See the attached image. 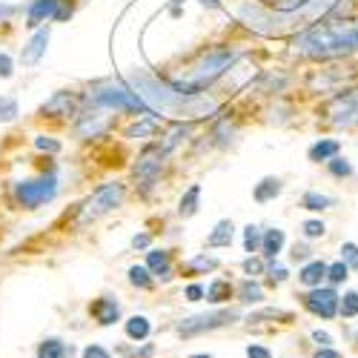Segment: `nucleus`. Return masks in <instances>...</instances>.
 <instances>
[{"label": "nucleus", "mask_w": 358, "mask_h": 358, "mask_svg": "<svg viewBox=\"0 0 358 358\" xmlns=\"http://www.w3.org/2000/svg\"><path fill=\"white\" fill-rule=\"evenodd\" d=\"M281 181H278V178H264V181L255 187V201L258 203H270L273 198H278L281 195Z\"/></svg>", "instance_id": "nucleus-20"}, {"label": "nucleus", "mask_w": 358, "mask_h": 358, "mask_svg": "<svg viewBox=\"0 0 358 358\" xmlns=\"http://www.w3.org/2000/svg\"><path fill=\"white\" fill-rule=\"evenodd\" d=\"M350 278V266L338 258V261H333V264H327V281H330L333 287H338V284H344Z\"/></svg>", "instance_id": "nucleus-29"}, {"label": "nucleus", "mask_w": 358, "mask_h": 358, "mask_svg": "<svg viewBox=\"0 0 358 358\" xmlns=\"http://www.w3.org/2000/svg\"><path fill=\"white\" fill-rule=\"evenodd\" d=\"M158 127H161V121H158L155 115H149L146 121H141V124L129 127V129H127V135H129V138H146V135H155V132H158Z\"/></svg>", "instance_id": "nucleus-28"}, {"label": "nucleus", "mask_w": 358, "mask_h": 358, "mask_svg": "<svg viewBox=\"0 0 358 358\" xmlns=\"http://www.w3.org/2000/svg\"><path fill=\"white\" fill-rule=\"evenodd\" d=\"M92 101L95 103H103L109 109H124V112H138V109H146V103L127 89L124 83H101L92 89Z\"/></svg>", "instance_id": "nucleus-5"}, {"label": "nucleus", "mask_w": 358, "mask_h": 358, "mask_svg": "<svg viewBox=\"0 0 358 358\" xmlns=\"http://www.w3.org/2000/svg\"><path fill=\"white\" fill-rule=\"evenodd\" d=\"M298 281H301L304 287H321L327 281V264L318 261V258H310L304 266H301V273H298Z\"/></svg>", "instance_id": "nucleus-11"}, {"label": "nucleus", "mask_w": 358, "mask_h": 358, "mask_svg": "<svg viewBox=\"0 0 358 358\" xmlns=\"http://www.w3.org/2000/svg\"><path fill=\"white\" fill-rule=\"evenodd\" d=\"M161 172V155L155 152H146L141 161H138V169H135V178H138V184L143 187V192L155 184V178Z\"/></svg>", "instance_id": "nucleus-10"}, {"label": "nucleus", "mask_w": 358, "mask_h": 358, "mask_svg": "<svg viewBox=\"0 0 358 358\" xmlns=\"http://www.w3.org/2000/svg\"><path fill=\"white\" fill-rule=\"evenodd\" d=\"M313 358H344V355H341L336 347H315Z\"/></svg>", "instance_id": "nucleus-46"}, {"label": "nucleus", "mask_w": 358, "mask_h": 358, "mask_svg": "<svg viewBox=\"0 0 358 358\" xmlns=\"http://www.w3.org/2000/svg\"><path fill=\"white\" fill-rule=\"evenodd\" d=\"M247 358H273V350L264 344H250L247 347Z\"/></svg>", "instance_id": "nucleus-43"}, {"label": "nucleus", "mask_w": 358, "mask_h": 358, "mask_svg": "<svg viewBox=\"0 0 358 358\" xmlns=\"http://www.w3.org/2000/svg\"><path fill=\"white\" fill-rule=\"evenodd\" d=\"M330 172L336 175V178H347V175H352V166L344 161V158H330Z\"/></svg>", "instance_id": "nucleus-38"}, {"label": "nucleus", "mask_w": 358, "mask_h": 358, "mask_svg": "<svg viewBox=\"0 0 358 358\" xmlns=\"http://www.w3.org/2000/svg\"><path fill=\"white\" fill-rule=\"evenodd\" d=\"M189 135V127H178V129H172V135L166 138V143H164V149H172L178 141H184Z\"/></svg>", "instance_id": "nucleus-44"}, {"label": "nucleus", "mask_w": 358, "mask_h": 358, "mask_svg": "<svg viewBox=\"0 0 358 358\" xmlns=\"http://www.w3.org/2000/svg\"><path fill=\"white\" fill-rule=\"evenodd\" d=\"M215 266H218L215 258H210V255H195V258L187 264V270H189V273H210V270H215Z\"/></svg>", "instance_id": "nucleus-32"}, {"label": "nucleus", "mask_w": 358, "mask_h": 358, "mask_svg": "<svg viewBox=\"0 0 358 358\" xmlns=\"http://www.w3.org/2000/svg\"><path fill=\"white\" fill-rule=\"evenodd\" d=\"M289 258H292V261H304V264H307V261L313 258V250H310L307 244H292V252H289Z\"/></svg>", "instance_id": "nucleus-41"}, {"label": "nucleus", "mask_w": 358, "mask_h": 358, "mask_svg": "<svg viewBox=\"0 0 358 358\" xmlns=\"http://www.w3.org/2000/svg\"><path fill=\"white\" fill-rule=\"evenodd\" d=\"M266 275H270V284H273V287H278V284H284V281L289 278V273L284 270L281 264H270V266H266Z\"/></svg>", "instance_id": "nucleus-35"}, {"label": "nucleus", "mask_w": 358, "mask_h": 358, "mask_svg": "<svg viewBox=\"0 0 358 358\" xmlns=\"http://www.w3.org/2000/svg\"><path fill=\"white\" fill-rule=\"evenodd\" d=\"M284 244H287V235H284V229H266L264 232V238H261V252H264V258L266 261H275L278 258V252L284 250Z\"/></svg>", "instance_id": "nucleus-13"}, {"label": "nucleus", "mask_w": 358, "mask_h": 358, "mask_svg": "<svg viewBox=\"0 0 358 358\" xmlns=\"http://www.w3.org/2000/svg\"><path fill=\"white\" fill-rule=\"evenodd\" d=\"M338 141H318V143H313L310 146V161H315V164H321V161H330V158H336L338 155Z\"/></svg>", "instance_id": "nucleus-21"}, {"label": "nucleus", "mask_w": 358, "mask_h": 358, "mask_svg": "<svg viewBox=\"0 0 358 358\" xmlns=\"http://www.w3.org/2000/svg\"><path fill=\"white\" fill-rule=\"evenodd\" d=\"M310 338H313V344H318V347H333V344H336V338L327 333V330H321V327L310 333Z\"/></svg>", "instance_id": "nucleus-39"}, {"label": "nucleus", "mask_w": 358, "mask_h": 358, "mask_svg": "<svg viewBox=\"0 0 358 358\" xmlns=\"http://www.w3.org/2000/svg\"><path fill=\"white\" fill-rule=\"evenodd\" d=\"M298 52L310 57H336L358 49V20H336L315 26L295 41Z\"/></svg>", "instance_id": "nucleus-2"}, {"label": "nucleus", "mask_w": 358, "mask_h": 358, "mask_svg": "<svg viewBox=\"0 0 358 358\" xmlns=\"http://www.w3.org/2000/svg\"><path fill=\"white\" fill-rule=\"evenodd\" d=\"M198 195H201V187L195 184V187H189V192L181 198V206H178V213H181L184 218H189V215L198 213Z\"/></svg>", "instance_id": "nucleus-30"}, {"label": "nucleus", "mask_w": 358, "mask_h": 358, "mask_svg": "<svg viewBox=\"0 0 358 358\" xmlns=\"http://www.w3.org/2000/svg\"><path fill=\"white\" fill-rule=\"evenodd\" d=\"M69 15H72V9H57V12H55V20H66Z\"/></svg>", "instance_id": "nucleus-50"}, {"label": "nucleus", "mask_w": 358, "mask_h": 358, "mask_svg": "<svg viewBox=\"0 0 358 358\" xmlns=\"http://www.w3.org/2000/svg\"><path fill=\"white\" fill-rule=\"evenodd\" d=\"M132 247H135V250H146V247H149V235H143V232L135 235V238H132Z\"/></svg>", "instance_id": "nucleus-49"}, {"label": "nucleus", "mask_w": 358, "mask_h": 358, "mask_svg": "<svg viewBox=\"0 0 358 358\" xmlns=\"http://www.w3.org/2000/svg\"><path fill=\"white\" fill-rule=\"evenodd\" d=\"M238 321V310H213V313H203V315H192L175 324V333L181 338H195L203 333H213L221 330V327H229Z\"/></svg>", "instance_id": "nucleus-4"}, {"label": "nucleus", "mask_w": 358, "mask_h": 358, "mask_svg": "<svg viewBox=\"0 0 358 358\" xmlns=\"http://www.w3.org/2000/svg\"><path fill=\"white\" fill-rule=\"evenodd\" d=\"M55 12H57V0H35L32 3V9H29V29H35V26H41L46 17H55Z\"/></svg>", "instance_id": "nucleus-16"}, {"label": "nucleus", "mask_w": 358, "mask_h": 358, "mask_svg": "<svg viewBox=\"0 0 358 358\" xmlns=\"http://www.w3.org/2000/svg\"><path fill=\"white\" fill-rule=\"evenodd\" d=\"M129 284L141 289H152V273L146 266H129Z\"/></svg>", "instance_id": "nucleus-31"}, {"label": "nucleus", "mask_w": 358, "mask_h": 358, "mask_svg": "<svg viewBox=\"0 0 358 358\" xmlns=\"http://www.w3.org/2000/svg\"><path fill=\"white\" fill-rule=\"evenodd\" d=\"M9 75H12V57L0 55V78H9Z\"/></svg>", "instance_id": "nucleus-48"}, {"label": "nucleus", "mask_w": 358, "mask_h": 358, "mask_svg": "<svg viewBox=\"0 0 358 358\" xmlns=\"http://www.w3.org/2000/svg\"><path fill=\"white\" fill-rule=\"evenodd\" d=\"M72 344H64L61 338H46V341H41V347H38V358H72Z\"/></svg>", "instance_id": "nucleus-17"}, {"label": "nucleus", "mask_w": 358, "mask_h": 358, "mask_svg": "<svg viewBox=\"0 0 358 358\" xmlns=\"http://www.w3.org/2000/svg\"><path fill=\"white\" fill-rule=\"evenodd\" d=\"M232 221H218L215 229L206 238V247H229L232 244Z\"/></svg>", "instance_id": "nucleus-19"}, {"label": "nucleus", "mask_w": 358, "mask_h": 358, "mask_svg": "<svg viewBox=\"0 0 358 358\" xmlns=\"http://www.w3.org/2000/svg\"><path fill=\"white\" fill-rule=\"evenodd\" d=\"M301 229H304V238H324L327 224L315 218V221H304V227H301Z\"/></svg>", "instance_id": "nucleus-36"}, {"label": "nucleus", "mask_w": 358, "mask_h": 358, "mask_svg": "<svg viewBox=\"0 0 358 358\" xmlns=\"http://www.w3.org/2000/svg\"><path fill=\"white\" fill-rule=\"evenodd\" d=\"M338 298H341V292L336 287L321 284V287H313L310 292L301 295V304L310 315H315L321 321H333V318H338Z\"/></svg>", "instance_id": "nucleus-6"}, {"label": "nucleus", "mask_w": 358, "mask_h": 358, "mask_svg": "<svg viewBox=\"0 0 358 358\" xmlns=\"http://www.w3.org/2000/svg\"><path fill=\"white\" fill-rule=\"evenodd\" d=\"M146 270L152 273L155 278H161V281H169V278H172L169 252H164V250H152V252L146 255Z\"/></svg>", "instance_id": "nucleus-14"}, {"label": "nucleus", "mask_w": 358, "mask_h": 358, "mask_svg": "<svg viewBox=\"0 0 358 358\" xmlns=\"http://www.w3.org/2000/svg\"><path fill=\"white\" fill-rule=\"evenodd\" d=\"M229 295H232V284L229 281H213L210 287H206V301H213V304L229 301Z\"/></svg>", "instance_id": "nucleus-26"}, {"label": "nucleus", "mask_w": 358, "mask_h": 358, "mask_svg": "<svg viewBox=\"0 0 358 358\" xmlns=\"http://www.w3.org/2000/svg\"><path fill=\"white\" fill-rule=\"evenodd\" d=\"M17 201L26 206V210H35V206L46 203L55 198L57 192V178L55 175H46V178H38V181H23L17 184Z\"/></svg>", "instance_id": "nucleus-8"}, {"label": "nucleus", "mask_w": 358, "mask_h": 358, "mask_svg": "<svg viewBox=\"0 0 358 358\" xmlns=\"http://www.w3.org/2000/svg\"><path fill=\"white\" fill-rule=\"evenodd\" d=\"M124 201V184H106L101 187L92 198H89L83 203V213H80V224H89V221H95L106 213H112L117 203Z\"/></svg>", "instance_id": "nucleus-7"}, {"label": "nucleus", "mask_w": 358, "mask_h": 358, "mask_svg": "<svg viewBox=\"0 0 358 358\" xmlns=\"http://www.w3.org/2000/svg\"><path fill=\"white\" fill-rule=\"evenodd\" d=\"M103 127H106V117H103L101 112H89V115L83 117V121H80L78 132H80V135H89V132H92V135H98Z\"/></svg>", "instance_id": "nucleus-27"}, {"label": "nucleus", "mask_w": 358, "mask_h": 358, "mask_svg": "<svg viewBox=\"0 0 358 358\" xmlns=\"http://www.w3.org/2000/svg\"><path fill=\"white\" fill-rule=\"evenodd\" d=\"M83 358H112L101 344H89L86 350H83Z\"/></svg>", "instance_id": "nucleus-45"}, {"label": "nucleus", "mask_w": 358, "mask_h": 358, "mask_svg": "<svg viewBox=\"0 0 358 358\" xmlns=\"http://www.w3.org/2000/svg\"><path fill=\"white\" fill-rule=\"evenodd\" d=\"M35 146L41 149V152H61V143H57V141H52V138H46V135L35 138Z\"/></svg>", "instance_id": "nucleus-40"}, {"label": "nucleus", "mask_w": 358, "mask_h": 358, "mask_svg": "<svg viewBox=\"0 0 358 358\" xmlns=\"http://www.w3.org/2000/svg\"><path fill=\"white\" fill-rule=\"evenodd\" d=\"M244 273L252 275V278H255V275H264V273H266V264H264L261 258H252V255H250V258L244 261Z\"/></svg>", "instance_id": "nucleus-37"}, {"label": "nucleus", "mask_w": 358, "mask_h": 358, "mask_svg": "<svg viewBox=\"0 0 358 358\" xmlns=\"http://www.w3.org/2000/svg\"><path fill=\"white\" fill-rule=\"evenodd\" d=\"M261 238H264V235H261V229H258V227H252V224H250V227L244 229V250H247L250 255L261 250Z\"/></svg>", "instance_id": "nucleus-33"}, {"label": "nucleus", "mask_w": 358, "mask_h": 358, "mask_svg": "<svg viewBox=\"0 0 358 358\" xmlns=\"http://www.w3.org/2000/svg\"><path fill=\"white\" fill-rule=\"evenodd\" d=\"M238 301H241V304H258V301H264V287L258 281H252V278H244L241 287H238Z\"/></svg>", "instance_id": "nucleus-18"}, {"label": "nucleus", "mask_w": 358, "mask_h": 358, "mask_svg": "<svg viewBox=\"0 0 358 358\" xmlns=\"http://www.w3.org/2000/svg\"><path fill=\"white\" fill-rule=\"evenodd\" d=\"M69 109H72V95L69 92H57V95H52V101H46L43 115L57 117V115H69Z\"/></svg>", "instance_id": "nucleus-23"}, {"label": "nucleus", "mask_w": 358, "mask_h": 358, "mask_svg": "<svg viewBox=\"0 0 358 358\" xmlns=\"http://www.w3.org/2000/svg\"><path fill=\"white\" fill-rule=\"evenodd\" d=\"M189 358H213L210 352H198V355H189Z\"/></svg>", "instance_id": "nucleus-51"}, {"label": "nucleus", "mask_w": 358, "mask_h": 358, "mask_svg": "<svg viewBox=\"0 0 358 358\" xmlns=\"http://www.w3.org/2000/svg\"><path fill=\"white\" fill-rule=\"evenodd\" d=\"M46 43H49V29H41V32L26 43V49H23V55H20L23 64H26V66H35L41 57H43V52H46Z\"/></svg>", "instance_id": "nucleus-15"}, {"label": "nucleus", "mask_w": 358, "mask_h": 358, "mask_svg": "<svg viewBox=\"0 0 358 358\" xmlns=\"http://www.w3.org/2000/svg\"><path fill=\"white\" fill-rule=\"evenodd\" d=\"M238 15H241V20H244L247 26H252L255 32H264V35H273V32H278V29H281L278 17H273L270 12H264V9L255 6V3H244L241 9H238Z\"/></svg>", "instance_id": "nucleus-9"}, {"label": "nucleus", "mask_w": 358, "mask_h": 358, "mask_svg": "<svg viewBox=\"0 0 358 358\" xmlns=\"http://www.w3.org/2000/svg\"><path fill=\"white\" fill-rule=\"evenodd\" d=\"M184 295H187V301H201V298L206 295V289H203V287H198V284H192V287H187V292H184Z\"/></svg>", "instance_id": "nucleus-47"}, {"label": "nucleus", "mask_w": 358, "mask_h": 358, "mask_svg": "<svg viewBox=\"0 0 358 358\" xmlns=\"http://www.w3.org/2000/svg\"><path fill=\"white\" fill-rule=\"evenodd\" d=\"M175 3H181V0H175Z\"/></svg>", "instance_id": "nucleus-53"}, {"label": "nucleus", "mask_w": 358, "mask_h": 358, "mask_svg": "<svg viewBox=\"0 0 358 358\" xmlns=\"http://www.w3.org/2000/svg\"><path fill=\"white\" fill-rule=\"evenodd\" d=\"M301 206H304V210H313V213H321V210H330V206H336V198L324 195V192H307L301 198Z\"/></svg>", "instance_id": "nucleus-25"}, {"label": "nucleus", "mask_w": 358, "mask_h": 358, "mask_svg": "<svg viewBox=\"0 0 358 358\" xmlns=\"http://www.w3.org/2000/svg\"><path fill=\"white\" fill-rule=\"evenodd\" d=\"M341 261L350 266V270H358V244L344 241L341 244Z\"/></svg>", "instance_id": "nucleus-34"}, {"label": "nucleus", "mask_w": 358, "mask_h": 358, "mask_svg": "<svg viewBox=\"0 0 358 358\" xmlns=\"http://www.w3.org/2000/svg\"><path fill=\"white\" fill-rule=\"evenodd\" d=\"M235 61V52H213V55H206L203 61L184 78H178L172 80V86L178 89V92H184V95H198V89H203L206 83H213L224 69H229Z\"/></svg>", "instance_id": "nucleus-3"}, {"label": "nucleus", "mask_w": 358, "mask_h": 358, "mask_svg": "<svg viewBox=\"0 0 358 358\" xmlns=\"http://www.w3.org/2000/svg\"><path fill=\"white\" fill-rule=\"evenodd\" d=\"M149 333H152V324H149L146 315H132L127 321V336L132 341H143V338H149Z\"/></svg>", "instance_id": "nucleus-22"}, {"label": "nucleus", "mask_w": 358, "mask_h": 358, "mask_svg": "<svg viewBox=\"0 0 358 358\" xmlns=\"http://www.w3.org/2000/svg\"><path fill=\"white\" fill-rule=\"evenodd\" d=\"M15 115H17V106H15V101L0 98V121H12Z\"/></svg>", "instance_id": "nucleus-42"}, {"label": "nucleus", "mask_w": 358, "mask_h": 358, "mask_svg": "<svg viewBox=\"0 0 358 358\" xmlns=\"http://www.w3.org/2000/svg\"><path fill=\"white\" fill-rule=\"evenodd\" d=\"M92 315H95V321H98V324L109 327V324H115L117 318H121V307H117L115 298L103 295V298H98V301L92 304Z\"/></svg>", "instance_id": "nucleus-12"}, {"label": "nucleus", "mask_w": 358, "mask_h": 358, "mask_svg": "<svg viewBox=\"0 0 358 358\" xmlns=\"http://www.w3.org/2000/svg\"><path fill=\"white\" fill-rule=\"evenodd\" d=\"M338 318H344V321L358 318V292L355 289H347L338 298Z\"/></svg>", "instance_id": "nucleus-24"}, {"label": "nucleus", "mask_w": 358, "mask_h": 358, "mask_svg": "<svg viewBox=\"0 0 358 358\" xmlns=\"http://www.w3.org/2000/svg\"><path fill=\"white\" fill-rule=\"evenodd\" d=\"M129 86L135 89V95L155 112H166V115H187V117H201L215 112V103L198 98V95H184L178 92L172 83H164L158 78H152L149 72H129Z\"/></svg>", "instance_id": "nucleus-1"}, {"label": "nucleus", "mask_w": 358, "mask_h": 358, "mask_svg": "<svg viewBox=\"0 0 358 358\" xmlns=\"http://www.w3.org/2000/svg\"><path fill=\"white\" fill-rule=\"evenodd\" d=\"M352 101H355V106H358V92H352Z\"/></svg>", "instance_id": "nucleus-52"}]
</instances>
